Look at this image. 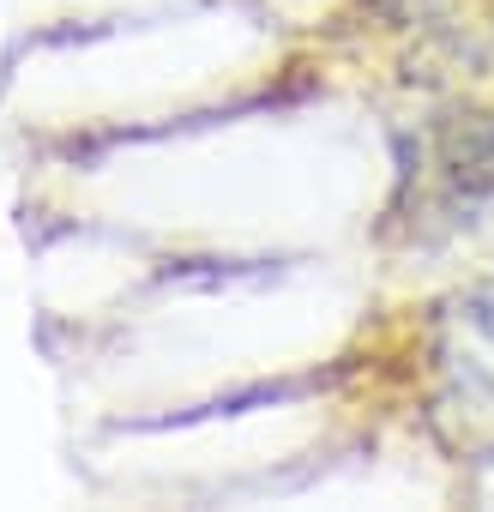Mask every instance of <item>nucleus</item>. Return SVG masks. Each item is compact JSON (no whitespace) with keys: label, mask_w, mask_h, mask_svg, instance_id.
<instances>
[{"label":"nucleus","mask_w":494,"mask_h":512,"mask_svg":"<svg viewBox=\"0 0 494 512\" xmlns=\"http://www.w3.org/2000/svg\"><path fill=\"white\" fill-rule=\"evenodd\" d=\"M458 326H464V344H458V356H452L458 392L494 404V296L458 302Z\"/></svg>","instance_id":"f257e3e1"}]
</instances>
